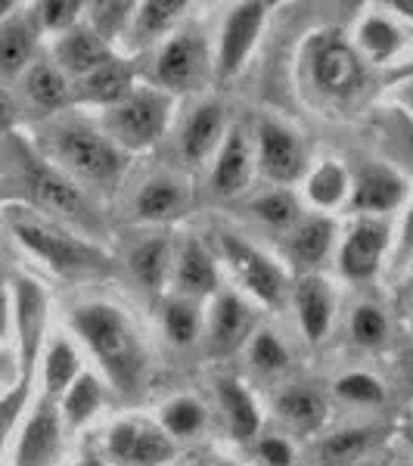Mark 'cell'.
I'll list each match as a JSON object with an SVG mask.
<instances>
[{"instance_id":"obj_47","label":"cell","mask_w":413,"mask_h":466,"mask_svg":"<svg viewBox=\"0 0 413 466\" xmlns=\"http://www.w3.org/2000/svg\"><path fill=\"white\" fill-rule=\"evenodd\" d=\"M13 122H16V103L6 90H0V131L13 127Z\"/></svg>"},{"instance_id":"obj_20","label":"cell","mask_w":413,"mask_h":466,"mask_svg":"<svg viewBox=\"0 0 413 466\" xmlns=\"http://www.w3.org/2000/svg\"><path fill=\"white\" fill-rule=\"evenodd\" d=\"M249 162H252V153H249V140H246L243 127H230V134L224 137V147H221V156H217V165H215V190L221 197H237L239 190H246L249 184Z\"/></svg>"},{"instance_id":"obj_54","label":"cell","mask_w":413,"mask_h":466,"mask_svg":"<svg viewBox=\"0 0 413 466\" xmlns=\"http://www.w3.org/2000/svg\"><path fill=\"white\" fill-rule=\"evenodd\" d=\"M81 466H103V463H96V461H87V463H81Z\"/></svg>"},{"instance_id":"obj_43","label":"cell","mask_w":413,"mask_h":466,"mask_svg":"<svg viewBox=\"0 0 413 466\" xmlns=\"http://www.w3.org/2000/svg\"><path fill=\"white\" fill-rule=\"evenodd\" d=\"M134 6L131 4H94V32L109 44V37H116L122 32V25L131 16Z\"/></svg>"},{"instance_id":"obj_50","label":"cell","mask_w":413,"mask_h":466,"mask_svg":"<svg viewBox=\"0 0 413 466\" xmlns=\"http://www.w3.org/2000/svg\"><path fill=\"white\" fill-rule=\"evenodd\" d=\"M395 10H401L404 16H413V0H392Z\"/></svg>"},{"instance_id":"obj_13","label":"cell","mask_w":413,"mask_h":466,"mask_svg":"<svg viewBox=\"0 0 413 466\" xmlns=\"http://www.w3.org/2000/svg\"><path fill=\"white\" fill-rule=\"evenodd\" d=\"M386 243H388L386 224L360 221L342 246V258H339L342 274L351 277V280H367V277H373L379 268L382 252H386Z\"/></svg>"},{"instance_id":"obj_48","label":"cell","mask_w":413,"mask_h":466,"mask_svg":"<svg viewBox=\"0 0 413 466\" xmlns=\"http://www.w3.org/2000/svg\"><path fill=\"white\" fill-rule=\"evenodd\" d=\"M10 377H13V358L0 351V386H4V382L10 380Z\"/></svg>"},{"instance_id":"obj_8","label":"cell","mask_w":413,"mask_h":466,"mask_svg":"<svg viewBox=\"0 0 413 466\" xmlns=\"http://www.w3.org/2000/svg\"><path fill=\"white\" fill-rule=\"evenodd\" d=\"M44 323H47V296L28 277L16 280V333H19V364L22 380L32 377L35 360L41 355Z\"/></svg>"},{"instance_id":"obj_55","label":"cell","mask_w":413,"mask_h":466,"mask_svg":"<svg viewBox=\"0 0 413 466\" xmlns=\"http://www.w3.org/2000/svg\"><path fill=\"white\" fill-rule=\"evenodd\" d=\"M217 466H230V463H217Z\"/></svg>"},{"instance_id":"obj_31","label":"cell","mask_w":413,"mask_h":466,"mask_svg":"<svg viewBox=\"0 0 413 466\" xmlns=\"http://www.w3.org/2000/svg\"><path fill=\"white\" fill-rule=\"evenodd\" d=\"M75 380H78V355H75V349L65 339H56L47 351V364H44L47 398L65 395Z\"/></svg>"},{"instance_id":"obj_36","label":"cell","mask_w":413,"mask_h":466,"mask_svg":"<svg viewBox=\"0 0 413 466\" xmlns=\"http://www.w3.org/2000/svg\"><path fill=\"white\" fill-rule=\"evenodd\" d=\"M202 423H206V410L193 398H175L162 408V426L171 435H193L202 430Z\"/></svg>"},{"instance_id":"obj_14","label":"cell","mask_w":413,"mask_h":466,"mask_svg":"<svg viewBox=\"0 0 413 466\" xmlns=\"http://www.w3.org/2000/svg\"><path fill=\"white\" fill-rule=\"evenodd\" d=\"M112 59V47L103 41L94 28L87 25H75L69 28L56 44V63H59V72H72V75H90L100 66H106Z\"/></svg>"},{"instance_id":"obj_38","label":"cell","mask_w":413,"mask_h":466,"mask_svg":"<svg viewBox=\"0 0 413 466\" xmlns=\"http://www.w3.org/2000/svg\"><path fill=\"white\" fill-rule=\"evenodd\" d=\"M184 10H186V0H149V4L140 6V13H137L140 32H144V35H159Z\"/></svg>"},{"instance_id":"obj_2","label":"cell","mask_w":413,"mask_h":466,"mask_svg":"<svg viewBox=\"0 0 413 466\" xmlns=\"http://www.w3.org/2000/svg\"><path fill=\"white\" fill-rule=\"evenodd\" d=\"M6 224L16 233V239L37 258H44L56 274L78 277V274H100L106 270V255L85 239L72 237L65 228L50 221L47 215L35 212L28 206H10L6 208Z\"/></svg>"},{"instance_id":"obj_15","label":"cell","mask_w":413,"mask_h":466,"mask_svg":"<svg viewBox=\"0 0 413 466\" xmlns=\"http://www.w3.org/2000/svg\"><path fill=\"white\" fill-rule=\"evenodd\" d=\"M314 78L327 94H351L360 85V59L348 44L327 41L314 54Z\"/></svg>"},{"instance_id":"obj_40","label":"cell","mask_w":413,"mask_h":466,"mask_svg":"<svg viewBox=\"0 0 413 466\" xmlns=\"http://www.w3.org/2000/svg\"><path fill=\"white\" fill-rule=\"evenodd\" d=\"M35 10H37V22H41L44 28L65 35L69 28H75L81 4H75V0H44V4L35 6Z\"/></svg>"},{"instance_id":"obj_51","label":"cell","mask_w":413,"mask_h":466,"mask_svg":"<svg viewBox=\"0 0 413 466\" xmlns=\"http://www.w3.org/2000/svg\"><path fill=\"white\" fill-rule=\"evenodd\" d=\"M4 329H6V296L0 292V336H4Z\"/></svg>"},{"instance_id":"obj_16","label":"cell","mask_w":413,"mask_h":466,"mask_svg":"<svg viewBox=\"0 0 413 466\" xmlns=\"http://www.w3.org/2000/svg\"><path fill=\"white\" fill-rule=\"evenodd\" d=\"M252 329V311L239 296L224 292L212 308V323H208V349L215 355H230L243 345L246 333Z\"/></svg>"},{"instance_id":"obj_3","label":"cell","mask_w":413,"mask_h":466,"mask_svg":"<svg viewBox=\"0 0 413 466\" xmlns=\"http://www.w3.org/2000/svg\"><path fill=\"white\" fill-rule=\"evenodd\" d=\"M13 153L19 159L22 184H25L28 199L35 202V212L41 208V215H50V221L56 218V221L75 224V228L87 233L103 230L100 212H96L94 202L87 199V193L75 180L65 177L63 171H56L54 165L37 159L22 140H13Z\"/></svg>"},{"instance_id":"obj_30","label":"cell","mask_w":413,"mask_h":466,"mask_svg":"<svg viewBox=\"0 0 413 466\" xmlns=\"http://www.w3.org/2000/svg\"><path fill=\"white\" fill-rule=\"evenodd\" d=\"M377 441L373 430H342L320 445V466H348Z\"/></svg>"},{"instance_id":"obj_22","label":"cell","mask_w":413,"mask_h":466,"mask_svg":"<svg viewBox=\"0 0 413 466\" xmlns=\"http://www.w3.org/2000/svg\"><path fill=\"white\" fill-rule=\"evenodd\" d=\"M404 197V180L388 168H367L355 187V212H388Z\"/></svg>"},{"instance_id":"obj_5","label":"cell","mask_w":413,"mask_h":466,"mask_svg":"<svg viewBox=\"0 0 413 466\" xmlns=\"http://www.w3.org/2000/svg\"><path fill=\"white\" fill-rule=\"evenodd\" d=\"M171 100L162 90L153 87H134L118 106L109 109L106 127L116 137V147L127 149H146L162 137L168 125Z\"/></svg>"},{"instance_id":"obj_17","label":"cell","mask_w":413,"mask_h":466,"mask_svg":"<svg viewBox=\"0 0 413 466\" xmlns=\"http://www.w3.org/2000/svg\"><path fill=\"white\" fill-rule=\"evenodd\" d=\"M175 289L177 296L199 302L202 296L217 289V270L212 255L202 249L199 239H186L175 258Z\"/></svg>"},{"instance_id":"obj_42","label":"cell","mask_w":413,"mask_h":466,"mask_svg":"<svg viewBox=\"0 0 413 466\" xmlns=\"http://www.w3.org/2000/svg\"><path fill=\"white\" fill-rule=\"evenodd\" d=\"M336 392L342 398H348V401H358V404L382 401V386L373 377H367V373H348V377H342L336 382Z\"/></svg>"},{"instance_id":"obj_49","label":"cell","mask_w":413,"mask_h":466,"mask_svg":"<svg viewBox=\"0 0 413 466\" xmlns=\"http://www.w3.org/2000/svg\"><path fill=\"white\" fill-rule=\"evenodd\" d=\"M401 373H404V380L413 386V351H404L401 355Z\"/></svg>"},{"instance_id":"obj_26","label":"cell","mask_w":413,"mask_h":466,"mask_svg":"<svg viewBox=\"0 0 413 466\" xmlns=\"http://www.w3.org/2000/svg\"><path fill=\"white\" fill-rule=\"evenodd\" d=\"M329 243H333V224L327 218H305L296 224L287 249L298 265H317L329 252Z\"/></svg>"},{"instance_id":"obj_39","label":"cell","mask_w":413,"mask_h":466,"mask_svg":"<svg viewBox=\"0 0 413 466\" xmlns=\"http://www.w3.org/2000/svg\"><path fill=\"white\" fill-rule=\"evenodd\" d=\"M252 364L258 367V370H265V373L283 370V367L289 364L287 349H283V342L277 339L270 329H265V333L255 336V342H252Z\"/></svg>"},{"instance_id":"obj_41","label":"cell","mask_w":413,"mask_h":466,"mask_svg":"<svg viewBox=\"0 0 413 466\" xmlns=\"http://www.w3.org/2000/svg\"><path fill=\"white\" fill-rule=\"evenodd\" d=\"M351 336L360 345H379L386 339V318H382L379 308L373 305H360L351 318Z\"/></svg>"},{"instance_id":"obj_29","label":"cell","mask_w":413,"mask_h":466,"mask_svg":"<svg viewBox=\"0 0 413 466\" xmlns=\"http://www.w3.org/2000/svg\"><path fill=\"white\" fill-rule=\"evenodd\" d=\"M277 410L287 423L298 426V430H314L320 420L327 417V404L314 389L292 386L280 398H277Z\"/></svg>"},{"instance_id":"obj_28","label":"cell","mask_w":413,"mask_h":466,"mask_svg":"<svg viewBox=\"0 0 413 466\" xmlns=\"http://www.w3.org/2000/svg\"><path fill=\"white\" fill-rule=\"evenodd\" d=\"M168 261H171V249L165 237H153L146 243H140L137 249L131 252V270L137 277V283L149 292H159L165 283V274H168Z\"/></svg>"},{"instance_id":"obj_11","label":"cell","mask_w":413,"mask_h":466,"mask_svg":"<svg viewBox=\"0 0 413 466\" xmlns=\"http://www.w3.org/2000/svg\"><path fill=\"white\" fill-rule=\"evenodd\" d=\"M202 69H206V47L196 35H175L156 59V75L168 90H190Z\"/></svg>"},{"instance_id":"obj_32","label":"cell","mask_w":413,"mask_h":466,"mask_svg":"<svg viewBox=\"0 0 413 466\" xmlns=\"http://www.w3.org/2000/svg\"><path fill=\"white\" fill-rule=\"evenodd\" d=\"M103 404V389L90 373H81L78 380L69 386L65 392V401H63V410H65V420L69 426H85Z\"/></svg>"},{"instance_id":"obj_46","label":"cell","mask_w":413,"mask_h":466,"mask_svg":"<svg viewBox=\"0 0 413 466\" xmlns=\"http://www.w3.org/2000/svg\"><path fill=\"white\" fill-rule=\"evenodd\" d=\"M413 255V206H410V212L408 218H404V233H401V249H398V261H408Z\"/></svg>"},{"instance_id":"obj_12","label":"cell","mask_w":413,"mask_h":466,"mask_svg":"<svg viewBox=\"0 0 413 466\" xmlns=\"http://www.w3.org/2000/svg\"><path fill=\"white\" fill-rule=\"evenodd\" d=\"M265 4H239L234 6V13L227 16L221 35V56H217V69L221 75H234L239 72V66L249 56L255 37H258L261 25H265Z\"/></svg>"},{"instance_id":"obj_33","label":"cell","mask_w":413,"mask_h":466,"mask_svg":"<svg viewBox=\"0 0 413 466\" xmlns=\"http://www.w3.org/2000/svg\"><path fill=\"white\" fill-rule=\"evenodd\" d=\"M162 318H165V329H168V336L177 345H190L199 336V308L193 299L184 296L168 299Z\"/></svg>"},{"instance_id":"obj_45","label":"cell","mask_w":413,"mask_h":466,"mask_svg":"<svg viewBox=\"0 0 413 466\" xmlns=\"http://www.w3.org/2000/svg\"><path fill=\"white\" fill-rule=\"evenodd\" d=\"M261 457L270 466H289L292 463V448L283 439H265L261 441Z\"/></svg>"},{"instance_id":"obj_7","label":"cell","mask_w":413,"mask_h":466,"mask_svg":"<svg viewBox=\"0 0 413 466\" xmlns=\"http://www.w3.org/2000/svg\"><path fill=\"white\" fill-rule=\"evenodd\" d=\"M109 454L122 466H162L175 457V445L156 426L125 420L109 432Z\"/></svg>"},{"instance_id":"obj_19","label":"cell","mask_w":413,"mask_h":466,"mask_svg":"<svg viewBox=\"0 0 413 466\" xmlns=\"http://www.w3.org/2000/svg\"><path fill=\"white\" fill-rule=\"evenodd\" d=\"M224 134V106L215 100L202 103L193 109V116L186 118L184 134H180V149H184V159L199 165L208 153L217 147Z\"/></svg>"},{"instance_id":"obj_1","label":"cell","mask_w":413,"mask_h":466,"mask_svg":"<svg viewBox=\"0 0 413 466\" xmlns=\"http://www.w3.org/2000/svg\"><path fill=\"white\" fill-rule=\"evenodd\" d=\"M72 327L85 339L122 395H134L144 380L146 355L131 320L116 305H85L72 314Z\"/></svg>"},{"instance_id":"obj_24","label":"cell","mask_w":413,"mask_h":466,"mask_svg":"<svg viewBox=\"0 0 413 466\" xmlns=\"http://www.w3.org/2000/svg\"><path fill=\"white\" fill-rule=\"evenodd\" d=\"M35 25L28 19H6L0 25V75L13 78L28 66L35 54Z\"/></svg>"},{"instance_id":"obj_18","label":"cell","mask_w":413,"mask_h":466,"mask_svg":"<svg viewBox=\"0 0 413 466\" xmlns=\"http://www.w3.org/2000/svg\"><path fill=\"white\" fill-rule=\"evenodd\" d=\"M131 81H134V69L122 59L112 56L106 66L94 69L90 75L81 78L78 90H75V100L81 103H96V106H118L127 94H131Z\"/></svg>"},{"instance_id":"obj_6","label":"cell","mask_w":413,"mask_h":466,"mask_svg":"<svg viewBox=\"0 0 413 466\" xmlns=\"http://www.w3.org/2000/svg\"><path fill=\"white\" fill-rule=\"evenodd\" d=\"M221 243H224V258L230 261V268H234V274L243 280V287L255 292L261 302L280 305L283 296H287V277H283V270L277 268L267 255H261L258 249H252L249 243L230 237V233Z\"/></svg>"},{"instance_id":"obj_4","label":"cell","mask_w":413,"mask_h":466,"mask_svg":"<svg viewBox=\"0 0 413 466\" xmlns=\"http://www.w3.org/2000/svg\"><path fill=\"white\" fill-rule=\"evenodd\" d=\"M54 149L72 175L100 187V190H112L125 175L127 159L122 147H116V140L81 122L59 125L54 131Z\"/></svg>"},{"instance_id":"obj_23","label":"cell","mask_w":413,"mask_h":466,"mask_svg":"<svg viewBox=\"0 0 413 466\" xmlns=\"http://www.w3.org/2000/svg\"><path fill=\"white\" fill-rule=\"evenodd\" d=\"M186 187L175 177H153L137 197V215L144 221H175L186 208Z\"/></svg>"},{"instance_id":"obj_25","label":"cell","mask_w":413,"mask_h":466,"mask_svg":"<svg viewBox=\"0 0 413 466\" xmlns=\"http://www.w3.org/2000/svg\"><path fill=\"white\" fill-rule=\"evenodd\" d=\"M25 94L37 109L54 112L69 103V81L59 72V66L35 63L25 75Z\"/></svg>"},{"instance_id":"obj_44","label":"cell","mask_w":413,"mask_h":466,"mask_svg":"<svg viewBox=\"0 0 413 466\" xmlns=\"http://www.w3.org/2000/svg\"><path fill=\"white\" fill-rule=\"evenodd\" d=\"M25 401H28V380H22L16 389H10V392L0 398V451H4L6 439H10V432H13V426H16Z\"/></svg>"},{"instance_id":"obj_10","label":"cell","mask_w":413,"mask_h":466,"mask_svg":"<svg viewBox=\"0 0 413 466\" xmlns=\"http://www.w3.org/2000/svg\"><path fill=\"white\" fill-rule=\"evenodd\" d=\"M59 448H63L59 410L54 404V398H44L19 439L16 466H54V461L59 457Z\"/></svg>"},{"instance_id":"obj_21","label":"cell","mask_w":413,"mask_h":466,"mask_svg":"<svg viewBox=\"0 0 413 466\" xmlns=\"http://www.w3.org/2000/svg\"><path fill=\"white\" fill-rule=\"evenodd\" d=\"M296 308H298V320L302 329L311 342H320L329 329L333 320V292L320 277H305L296 287Z\"/></svg>"},{"instance_id":"obj_52","label":"cell","mask_w":413,"mask_h":466,"mask_svg":"<svg viewBox=\"0 0 413 466\" xmlns=\"http://www.w3.org/2000/svg\"><path fill=\"white\" fill-rule=\"evenodd\" d=\"M413 75V66H404V69H398L395 75H392V81H398V78H410Z\"/></svg>"},{"instance_id":"obj_34","label":"cell","mask_w":413,"mask_h":466,"mask_svg":"<svg viewBox=\"0 0 413 466\" xmlns=\"http://www.w3.org/2000/svg\"><path fill=\"white\" fill-rule=\"evenodd\" d=\"M307 197L320 208L336 206L345 197V171L336 162H324L307 180Z\"/></svg>"},{"instance_id":"obj_53","label":"cell","mask_w":413,"mask_h":466,"mask_svg":"<svg viewBox=\"0 0 413 466\" xmlns=\"http://www.w3.org/2000/svg\"><path fill=\"white\" fill-rule=\"evenodd\" d=\"M10 10H13V4H10V0H0V19H6V16H10Z\"/></svg>"},{"instance_id":"obj_27","label":"cell","mask_w":413,"mask_h":466,"mask_svg":"<svg viewBox=\"0 0 413 466\" xmlns=\"http://www.w3.org/2000/svg\"><path fill=\"white\" fill-rule=\"evenodd\" d=\"M217 386H221V404H224V410H227L230 432H234L239 441L255 439L261 420H258V408H255L252 395L246 392L237 380H221Z\"/></svg>"},{"instance_id":"obj_9","label":"cell","mask_w":413,"mask_h":466,"mask_svg":"<svg viewBox=\"0 0 413 466\" xmlns=\"http://www.w3.org/2000/svg\"><path fill=\"white\" fill-rule=\"evenodd\" d=\"M258 159L261 171L277 184H292L305 168V153L298 137L289 127L270 122V118L258 125Z\"/></svg>"},{"instance_id":"obj_37","label":"cell","mask_w":413,"mask_h":466,"mask_svg":"<svg viewBox=\"0 0 413 466\" xmlns=\"http://www.w3.org/2000/svg\"><path fill=\"white\" fill-rule=\"evenodd\" d=\"M360 47H364L373 59H386V56L395 54L398 32L388 25L386 19L373 16V19H367L364 25H360Z\"/></svg>"},{"instance_id":"obj_35","label":"cell","mask_w":413,"mask_h":466,"mask_svg":"<svg viewBox=\"0 0 413 466\" xmlns=\"http://www.w3.org/2000/svg\"><path fill=\"white\" fill-rule=\"evenodd\" d=\"M252 212L261 218L270 228H287V224H296L298 221V199L292 197L287 190H277V193H265L252 202Z\"/></svg>"}]
</instances>
